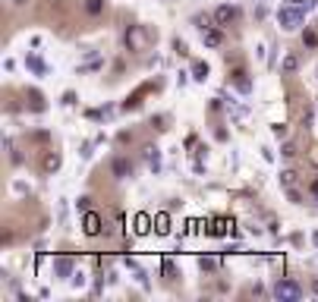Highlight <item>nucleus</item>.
I'll list each match as a JSON object with an SVG mask.
<instances>
[{
	"instance_id": "6",
	"label": "nucleus",
	"mask_w": 318,
	"mask_h": 302,
	"mask_svg": "<svg viewBox=\"0 0 318 302\" xmlns=\"http://www.w3.org/2000/svg\"><path fill=\"white\" fill-rule=\"evenodd\" d=\"M130 173H133V164L126 161V158H117V161H114V176L123 179V176H130Z\"/></svg>"
},
{
	"instance_id": "9",
	"label": "nucleus",
	"mask_w": 318,
	"mask_h": 302,
	"mask_svg": "<svg viewBox=\"0 0 318 302\" xmlns=\"http://www.w3.org/2000/svg\"><path fill=\"white\" fill-rule=\"evenodd\" d=\"M57 167H60V154H47L45 158V173H54Z\"/></svg>"
},
{
	"instance_id": "3",
	"label": "nucleus",
	"mask_w": 318,
	"mask_h": 302,
	"mask_svg": "<svg viewBox=\"0 0 318 302\" xmlns=\"http://www.w3.org/2000/svg\"><path fill=\"white\" fill-rule=\"evenodd\" d=\"M202 41H205V47H221V44H224V32H221V25L205 29L202 32Z\"/></svg>"
},
{
	"instance_id": "19",
	"label": "nucleus",
	"mask_w": 318,
	"mask_h": 302,
	"mask_svg": "<svg viewBox=\"0 0 318 302\" xmlns=\"http://www.w3.org/2000/svg\"><path fill=\"white\" fill-rule=\"evenodd\" d=\"M280 154H283V158H296V145H283V148H280Z\"/></svg>"
},
{
	"instance_id": "16",
	"label": "nucleus",
	"mask_w": 318,
	"mask_h": 302,
	"mask_svg": "<svg viewBox=\"0 0 318 302\" xmlns=\"http://www.w3.org/2000/svg\"><path fill=\"white\" fill-rule=\"evenodd\" d=\"M199 267H202V271H214V267H218V258H202Z\"/></svg>"
},
{
	"instance_id": "15",
	"label": "nucleus",
	"mask_w": 318,
	"mask_h": 302,
	"mask_svg": "<svg viewBox=\"0 0 318 302\" xmlns=\"http://www.w3.org/2000/svg\"><path fill=\"white\" fill-rule=\"evenodd\" d=\"M101 10H104V0H89V13L91 16H98Z\"/></svg>"
},
{
	"instance_id": "13",
	"label": "nucleus",
	"mask_w": 318,
	"mask_h": 302,
	"mask_svg": "<svg viewBox=\"0 0 318 302\" xmlns=\"http://www.w3.org/2000/svg\"><path fill=\"white\" fill-rule=\"evenodd\" d=\"M136 230H139V233H148V214H139V217H136Z\"/></svg>"
},
{
	"instance_id": "17",
	"label": "nucleus",
	"mask_w": 318,
	"mask_h": 302,
	"mask_svg": "<svg viewBox=\"0 0 318 302\" xmlns=\"http://www.w3.org/2000/svg\"><path fill=\"white\" fill-rule=\"evenodd\" d=\"M195 79H199V82H205V76H208V66H205V63H195Z\"/></svg>"
},
{
	"instance_id": "7",
	"label": "nucleus",
	"mask_w": 318,
	"mask_h": 302,
	"mask_svg": "<svg viewBox=\"0 0 318 302\" xmlns=\"http://www.w3.org/2000/svg\"><path fill=\"white\" fill-rule=\"evenodd\" d=\"M280 186L283 189H293L296 186V170H280Z\"/></svg>"
},
{
	"instance_id": "4",
	"label": "nucleus",
	"mask_w": 318,
	"mask_h": 302,
	"mask_svg": "<svg viewBox=\"0 0 318 302\" xmlns=\"http://www.w3.org/2000/svg\"><path fill=\"white\" fill-rule=\"evenodd\" d=\"M233 19H236V6H218L214 10V25H221V29L230 25Z\"/></svg>"
},
{
	"instance_id": "14",
	"label": "nucleus",
	"mask_w": 318,
	"mask_h": 302,
	"mask_svg": "<svg viewBox=\"0 0 318 302\" xmlns=\"http://www.w3.org/2000/svg\"><path fill=\"white\" fill-rule=\"evenodd\" d=\"M154 223H158V233H161V236H164V233H170V227H167V214H158V220H154Z\"/></svg>"
},
{
	"instance_id": "22",
	"label": "nucleus",
	"mask_w": 318,
	"mask_h": 302,
	"mask_svg": "<svg viewBox=\"0 0 318 302\" xmlns=\"http://www.w3.org/2000/svg\"><path fill=\"white\" fill-rule=\"evenodd\" d=\"M89 202H91V198H89V195H82V198H79V211H89Z\"/></svg>"
},
{
	"instance_id": "2",
	"label": "nucleus",
	"mask_w": 318,
	"mask_h": 302,
	"mask_svg": "<svg viewBox=\"0 0 318 302\" xmlns=\"http://www.w3.org/2000/svg\"><path fill=\"white\" fill-rule=\"evenodd\" d=\"M277 19H280V29H296L299 22H303V10H290V6H283V10L277 13Z\"/></svg>"
},
{
	"instance_id": "12",
	"label": "nucleus",
	"mask_w": 318,
	"mask_h": 302,
	"mask_svg": "<svg viewBox=\"0 0 318 302\" xmlns=\"http://www.w3.org/2000/svg\"><path fill=\"white\" fill-rule=\"evenodd\" d=\"M211 22H214V16H208V13H205V16H195V25H199L202 32H205V29H211Z\"/></svg>"
},
{
	"instance_id": "24",
	"label": "nucleus",
	"mask_w": 318,
	"mask_h": 302,
	"mask_svg": "<svg viewBox=\"0 0 318 302\" xmlns=\"http://www.w3.org/2000/svg\"><path fill=\"white\" fill-rule=\"evenodd\" d=\"M312 290H315V293H318V280H315V283H312Z\"/></svg>"
},
{
	"instance_id": "8",
	"label": "nucleus",
	"mask_w": 318,
	"mask_h": 302,
	"mask_svg": "<svg viewBox=\"0 0 318 302\" xmlns=\"http://www.w3.org/2000/svg\"><path fill=\"white\" fill-rule=\"evenodd\" d=\"M296 66H299V60L293 54H287V57H283V63H280V70L283 73H296Z\"/></svg>"
},
{
	"instance_id": "1",
	"label": "nucleus",
	"mask_w": 318,
	"mask_h": 302,
	"mask_svg": "<svg viewBox=\"0 0 318 302\" xmlns=\"http://www.w3.org/2000/svg\"><path fill=\"white\" fill-rule=\"evenodd\" d=\"M274 296H277V299H299V296H303V287H299V283H293V280H277Z\"/></svg>"
},
{
	"instance_id": "18",
	"label": "nucleus",
	"mask_w": 318,
	"mask_h": 302,
	"mask_svg": "<svg viewBox=\"0 0 318 302\" xmlns=\"http://www.w3.org/2000/svg\"><path fill=\"white\" fill-rule=\"evenodd\" d=\"M271 132L277 135V139H283V135H287V123H274V126H271Z\"/></svg>"
},
{
	"instance_id": "23",
	"label": "nucleus",
	"mask_w": 318,
	"mask_h": 302,
	"mask_svg": "<svg viewBox=\"0 0 318 302\" xmlns=\"http://www.w3.org/2000/svg\"><path fill=\"white\" fill-rule=\"evenodd\" d=\"M309 189H312V195H315V202H318V179H312V186H309Z\"/></svg>"
},
{
	"instance_id": "20",
	"label": "nucleus",
	"mask_w": 318,
	"mask_h": 302,
	"mask_svg": "<svg viewBox=\"0 0 318 302\" xmlns=\"http://www.w3.org/2000/svg\"><path fill=\"white\" fill-rule=\"evenodd\" d=\"M287 198H290V202H296V205H299V202H303V195H299V192H296V186H293V189H287Z\"/></svg>"
},
{
	"instance_id": "21",
	"label": "nucleus",
	"mask_w": 318,
	"mask_h": 302,
	"mask_svg": "<svg viewBox=\"0 0 318 302\" xmlns=\"http://www.w3.org/2000/svg\"><path fill=\"white\" fill-rule=\"evenodd\" d=\"M29 66H32V70H35V73H45V63H41V60H35V57L29 60Z\"/></svg>"
},
{
	"instance_id": "11",
	"label": "nucleus",
	"mask_w": 318,
	"mask_h": 302,
	"mask_svg": "<svg viewBox=\"0 0 318 302\" xmlns=\"http://www.w3.org/2000/svg\"><path fill=\"white\" fill-rule=\"evenodd\" d=\"M303 44H306V47H318V35H315L312 29H309V32H303Z\"/></svg>"
},
{
	"instance_id": "5",
	"label": "nucleus",
	"mask_w": 318,
	"mask_h": 302,
	"mask_svg": "<svg viewBox=\"0 0 318 302\" xmlns=\"http://www.w3.org/2000/svg\"><path fill=\"white\" fill-rule=\"evenodd\" d=\"M82 230H85V236H98V233H101V217H98L94 211H85Z\"/></svg>"
},
{
	"instance_id": "10",
	"label": "nucleus",
	"mask_w": 318,
	"mask_h": 302,
	"mask_svg": "<svg viewBox=\"0 0 318 302\" xmlns=\"http://www.w3.org/2000/svg\"><path fill=\"white\" fill-rule=\"evenodd\" d=\"M70 271H73V261H66V258H57V274H60V277H70Z\"/></svg>"
}]
</instances>
